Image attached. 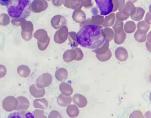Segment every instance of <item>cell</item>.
<instances>
[{"label":"cell","mask_w":151,"mask_h":118,"mask_svg":"<svg viewBox=\"0 0 151 118\" xmlns=\"http://www.w3.org/2000/svg\"><path fill=\"white\" fill-rule=\"evenodd\" d=\"M35 117V118H46L47 117L44 114L43 110L40 109H35L33 112Z\"/></svg>","instance_id":"16"},{"label":"cell","mask_w":151,"mask_h":118,"mask_svg":"<svg viewBox=\"0 0 151 118\" xmlns=\"http://www.w3.org/2000/svg\"><path fill=\"white\" fill-rule=\"evenodd\" d=\"M6 73V69L5 66L0 64V78L3 77Z\"/></svg>","instance_id":"18"},{"label":"cell","mask_w":151,"mask_h":118,"mask_svg":"<svg viewBox=\"0 0 151 118\" xmlns=\"http://www.w3.org/2000/svg\"><path fill=\"white\" fill-rule=\"evenodd\" d=\"M60 114L58 111L53 110L51 111L48 116L49 118H62Z\"/></svg>","instance_id":"17"},{"label":"cell","mask_w":151,"mask_h":118,"mask_svg":"<svg viewBox=\"0 0 151 118\" xmlns=\"http://www.w3.org/2000/svg\"><path fill=\"white\" fill-rule=\"evenodd\" d=\"M72 100L73 103L80 108L85 107L87 104V101L86 98L80 94H75L73 95Z\"/></svg>","instance_id":"6"},{"label":"cell","mask_w":151,"mask_h":118,"mask_svg":"<svg viewBox=\"0 0 151 118\" xmlns=\"http://www.w3.org/2000/svg\"><path fill=\"white\" fill-rule=\"evenodd\" d=\"M10 0H0V5L3 6H6Z\"/></svg>","instance_id":"19"},{"label":"cell","mask_w":151,"mask_h":118,"mask_svg":"<svg viewBox=\"0 0 151 118\" xmlns=\"http://www.w3.org/2000/svg\"><path fill=\"white\" fill-rule=\"evenodd\" d=\"M101 15H106L111 13L113 9L112 0H95Z\"/></svg>","instance_id":"3"},{"label":"cell","mask_w":151,"mask_h":118,"mask_svg":"<svg viewBox=\"0 0 151 118\" xmlns=\"http://www.w3.org/2000/svg\"><path fill=\"white\" fill-rule=\"evenodd\" d=\"M26 113L24 110L13 112L8 115L7 118H24Z\"/></svg>","instance_id":"15"},{"label":"cell","mask_w":151,"mask_h":118,"mask_svg":"<svg viewBox=\"0 0 151 118\" xmlns=\"http://www.w3.org/2000/svg\"><path fill=\"white\" fill-rule=\"evenodd\" d=\"M17 98L18 101V105L14 110H27L29 107V103L27 98L24 96H19Z\"/></svg>","instance_id":"8"},{"label":"cell","mask_w":151,"mask_h":118,"mask_svg":"<svg viewBox=\"0 0 151 118\" xmlns=\"http://www.w3.org/2000/svg\"><path fill=\"white\" fill-rule=\"evenodd\" d=\"M17 72L20 76L24 77H27L29 75L30 70L27 66L22 65L19 66L17 67Z\"/></svg>","instance_id":"14"},{"label":"cell","mask_w":151,"mask_h":118,"mask_svg":"<svg viewBox=\"0 0 151 118\" xmlns=\"http://www.w3.org/2000/svg\"><path fill=\"white\" fill-rule=\"evenodd\" d=\"M76 38L77 43L82 47L97 49L104 44L106 36L101 26L89 24L80 29L76 34Z\"/></svg>","instance_id":"1"},{"label":"cell","mask_w":151,"mask_h":118,"mask_svg":"<svg viewBox=\"0 0 151 118\" xmlns=\"http://www.w3.org/2000/svg\"><path fill=\"white\" fill-rule=\"evenodd\" d=\"M52 80L51 75L45 73L39 76L36 79V86L39 88H42L49 86Z\"/></svg>","instance_id":"5"},{"label":"cell","mask_w":151,"mask_h":118,"mask_svg":"<svg viewBox=\"0 0 151 118\" xmlns=\"http://www.w3.org/2000/svg\"><path fill=\"white\" fill-rule=\"evenodd\" d=\"M6 6L9 15L13 18H26L32 11L30 0H10Z\"/></svg>","instance_id":"2"},{"label":"cell","mask_w":151,"mask_h":118,"mask_svg":"<svg viewBox=\"0 0 151 118\" xmlns=\"http://www.w3.org/2000/svg\"><path fill=\"white\" fill-rule=\"evenodd\" d=\"M71 101L72 98L70 96H66L62 93L59 95L57 99L58 104L62 106H67L71 103Z\"/></svg>","instance_id":"10"},{"label":"cell","mask_w":151,"mask_h":118,"mask_svg":"<svg viewBox=\"0 0 151 118\" xmlns=\"http://www.w3.org/2000/svg\"><path fill=\"white\" fill-rule=\"evenodd\" d=\"M55 76L56 79L58 80L60 82L64 81L67 78L68 71L64 68H59L56 71Z\"/></svg>","instance_id":"9"},{"label":"cell","mask_w":151,"mask_h":118,"mask_svg":"<svg viewBox=\"0 0 151 118\" xmlns=\"http://www.w3.org/2000/svg\"><path fill=\"white\" fill-rule=\"evenodd\" d=\"M59 88L62 93L66 96H70L73 92V89L71 86L66 83H61L60 85Z\"/></svg>","instance_id":"11"},{"label":"cell","mask_w":151,"mask_h":118,"mask_svg":"<svg viewBox=\"0 0 151 118\" xmlns=\"http://www.w3.org/2000/svg\"><path fill=\"white\" fill-rule=\"evenodd\" d=\"M29 90L31 94L36 98L43 97L45 94L44 89L38 88L35 84H32L30 86Z\"/></svg>","instance_id":"7"},{"label":"cell","mask_w":151,"mask_h":118,"mask_svg":"<svg viewBox=\"0 0 151 118\" xmlns=\"http://www.w3.org/2000/svg\"><path fill=\"white\" fill-rule=\"evenodd\" d=\"M18 105L17 99L13 96H9L5 98L2 103L4 109L8 112L15 110Z\"/></svg>","instance_id":"4"},{"label":"cell","mask_w":151,"mask_h":118,"mask_svg":"<svg viewBox=\"0 0 151 118\" xmlns=\"http://www.w3.org/2000/svg\"><path fill=\"white\" fill-rule=\"evenodd\" d=\"M47 101L45 98L35 99L33 102V105L35 108H39L45 109L48 106Z\"/></svg>","instance_id":"12"},{"label":"cell","mask_w":151,"mask_h":118,"mask_svg":"<svg viewBox=\"0 0 151 118\" xmlns=\"http://www.w3.org/2000/svg\"><path fill=\"white\" fill-rule=\"evenodd\" d=\"M66 111L69 116L72 118L77 117L79 112L78 107L73 104L69 105L67 108Z\"/></svg>","instance_id":"13"}]
</instances>
